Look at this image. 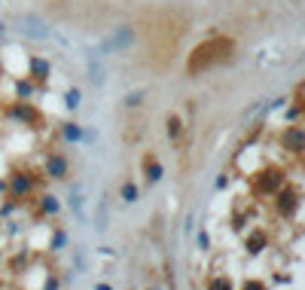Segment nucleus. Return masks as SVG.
Returning <instances> with one entry per match:
<instances>
[{"instance_id":"1","label":"nucleus","mask_w":305,"mask_h":290,"mask_svg":"<svg viewBox=\"0 0 305 290\" xmlns=\"http://www.w3.org/2000/svg\"><path fill=\"white\" fill-rule=\"evenodd\" d=\"M125 46H131V31H128V28H119L110 40L101 43V52L107 55V52H113V49H125Z\"/></svg>"},{"instance_id":"2","label":"nucleus","mask_w":305,"mask_h":290,"mask_svg":"<svg viewBox=\"0 0 305 290\" xmlns=\"http://www.w3.org/2000/svg\"><path fill=\"white\" fill-rule=\"evenodd\" d=\"M21 31H24L27 37H37V40L49 37V28H46L40 18H34V15H24V18H21Z\"/></svg>"},{"instance_id":"3","label":"nucleus","mask_w":305,"mask_h":290,"mask_svg":"<svg viewBox=\"0 0 305 290\" xmlns=\"http://www.w3.org/2000/svg\"><path fill=\"white\" fill-rule=\"evenodd\" d=\"M70 208L76 211V217L79 220H86V211H82V190L76 187V190H70Z\"/></svg>"},{"instance_id":"4","label":"nucleus","mask_w":305,"mask_h":290,"mask_svg":"<svg viewBox=\"0 0 305 290\" xmlns=\"http://www.w3.org/2000/svg\"><path fill=\"white\" fill-rule=\"evenodd\" d=\"M89 70H92L95 83H104V70H101V64H95V55H89Z\"/></svg>"},{"instance_id":"5","label":"nucleus","mask_w":305,"mask_h":290,"mask_svg":"<svg viewBox=\"0 0 305 290\" xmlns=\"http://www.w3.org/2000/svg\"><path fill=\"white\" fill-rule=\"evenodd\" d=\"M49 171H52L55 177H61V174H64V159H58V156L49 159Z\"/></svg>"}]
</instances>
